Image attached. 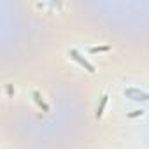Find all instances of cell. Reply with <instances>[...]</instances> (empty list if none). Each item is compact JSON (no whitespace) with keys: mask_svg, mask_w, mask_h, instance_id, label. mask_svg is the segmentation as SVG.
<instances>
[{"mask_svg":"<svg viewBox=\"0 0 149 149\" xmlns=\"http://www.w3.org/2000/svg\"><path fill=\"white\" fill-rule=\"evenodd\" d=\"M70 56H72V60H76V61H77L81 67H84L88 72H91V74L95 72V67H93V65H91V63H90V61H88L84 56H81V53H79V51H76V49H70Z\"/></svg>","mask_w":149,"mask_h":149,"instance_id":"cell-1","label":"cell"},{"mask_svg":"<svg viewBox=\"0 0 149 149\" xmlns=\"http://www.w3.org/2000/svg\"><path fill=\"white\" fill-rule=\"evenodd\" d=\"M125 95H126V97H133L132 100H144V102L149 100V93H144V91L135 90V88H128V90H125Z\"/></svg>","mask_w":149,"mask_h":149,"instance_id":"cell-2","label":"cell"},{"mask_svg":"<svg viewBox=\"0 0 149 149\" xmlns=\"http://www.w3.org/2000/svg\"><path fill=\"white\" fill-rule=\"evenodd\" d=\"M107 100H109V97H107V95H102V98H100V105L97 107V112H95V118H97V119L102 118L104 109H105V105H107Z\"/></svg>","mask_w":149,"mask_h":149,"instance_id":"cell-3","label":"cell"},{"mask_svg":"<svg viewBox=\"0 0 149 149\" xmlns=\"http://www.w3.org/2000/svg\"><path fill=\"white\" fill-rule=\"evenodd\" d=\"M33 98H35V102L39 104V107H42V111H44V112H47V111H49V107H47V105L44 104V100L40 98V95H39L37 91H33Z\"/></svg>","mask_w":149,"mask_h":149,"instance_id":"cell-4","label":"cell"},{"mask_svg":"<svg viewBox=\"0 0 149 149\" xmlns=\"http://www.w3.org/2000/svg\"><path fill=\"white\" fill-rule=\"evenodd\" d=\"M109 49H111L109 46H100V47H91L90 51L91 53H104V51H109Z\"/></svg>","mask_w":149,"mask_h":149,"instance_id":"cell-5","label":"cell"},{"mask_svg":"<svg viewBox=\"0 0 149 149\" xmlns=\"http://www.w3.org/2000/svg\"><path fill=\"white\" fill-rule=\"evenodd\" d=\"M142 114H144V111H142V109H137V111L130 112V114H128V118H139V116H142Z\"/></svg>","mask_w":149,"mask_h":149,"instance_id":"cell-6","label":"cell"}]
</instances>
